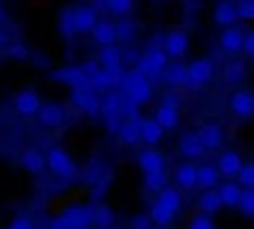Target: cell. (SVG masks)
I'll return each instance as SVG.
<instances>
[{
	"label": "cell",
	"mask_w": 254,
	"mask_h": 229,
	"mask_svg": "<svg viewBox=\"0 0 254 229\" xmlns=\"http://www.w3.org/2000/svg\"><path fill=\"white\" fill-rule=\"evenodd\" d=\"M50 229H94V205H72L52 217Z\"/></svg>",
	"instance_id": "cell-1"
},
{
	"label": "cell",
	"mask_w": 254,
	"mask_h": 229,
	"mask_svg": "<svg viewBox=\"0 0 254 229\" xmlns=\"http://www.w3.org/2000/svg\"><path fill=\"white\" fill-rule=\"evenodd\" d=\"M119 91H121L124 96H128L131 101H136L138 106H146V104L153 99V84H151V79L143 76V74H138L136 69L124 74Z\"/></svg>",
	"instance_id": "cell-2"
},
{
	"label": "cell",
	"mask_w": 254,
	"mask_h": 229,
	"mask_svg": "<svg viewBox=\"0 0 254 229\" xmlns=\"http://www.w3.org/2000/svg\"><path fill=\"white\" fill-rule=\"evenodd\" d=\"M47 170L60 177V180H74L79 175V168L74 163V158L64 151L62 146H52L47 151Z\"/></svg>",
	"instance_id": "cell-3"
},
{
	"label": "cell",
	"mask_w": 254,
	"mask_h": 229,
	"mask_svg": "<svg viewBox=\"0 0 254 229\" xmlns=\"http://www.w3.org/2000/svg\"><path fill=\"white\" fill-rule=\"evenodd\" d=\"M170 67L168 55L163 47H148L138 59H136V72L148 79H156V76H163L166 69Z\"/></svg>",
	"instance_id": "cell-4"
},
{
	"label": "cell",
	"mask_w": 254,
	"mask_h": 229,
	"mask_svg": "<svg viewBox=\"0 0 254 229\" xmlns=\"http://www.w3.org/2000/svg\"><path fill=\"white\" fill-rule=\"evenodd\" d=\"M188 74H190L188 89H190V91H197V89H202L205 84L212 81V76H215V64H212L210 57H197V59H192V62L188 64Z\"/></svg>",
	"instance_id": "cell-5"
},
{
	"label": "cell",
	"mask_w": 254,
	"mask_h": 229,
	"mask_svg": "<svg viewBox=\"0 0 254 229\" xmlns=\"http://www.w3.org/2000/svg\"><path fill=\"white\" fill-rule=\"evenodd\" d=\"M42 106L45 104H42V99H40V94L35 89H25L12 99V109H15V114L20 118H37Z\"/></svg>",
	"instance_id": "cell-6"
},
{
	"label": "cell",
	"mask_w": 254,
	"mask_h": 229,
	"mask_svg": "<svg viewBox=\"0 0 254 229\" xmlns=\"http://www.w3.org/2000/svg\"><path fill=\"white\" fill-rule=\"evenodd\" d=\"M52 79H55L57 84L69 86L72 91H74V89H94V86H91V76L84 72L82 64H79V67H62V69L52 72Z\"/></svg>",
	"instance_id": "cell-7"
},
{
	"label": "cell",
	"mask_w": 254,
	"mask_h": 229,
	"mask_svg": "<svg viewBox=\"0 0 254 229\" xmlns=\"http://www.w3.org/2000/svg\"><path fill=\"white\" fill-rule=\"evenodd\" d=\"M69 99H72V106L77 111H84L89 116H99L101 114V96L94 89H74Z\"/></svg>",
	"instance_id": "cell-8"
},
{
	"label": "cell",
	"mask_w": 254,
	"mask_h": 229,
	"mask_svg": "<svg viewBox=\"0 0 254 229\" xmlns=\"http://www.w3.org/2000/svg\"><path fill=\"white\" fill-rule=\"evenodd\" d=\"M230 111L237 118H242V121L252 118L254 116V91H250V89H237L230 96Z\"/></svg>",
	"instance_id": "cell-9"
},
{
	"label": "cell",
	"mask_w": 254,
	"mask_h": 229,
	"mask_svg": "<svg viewBox=\"0 0 254 229\" xmlns=\"http://www.w3.org/2000/svg\"><path fill=\"white\" fill-rule=\"evenodd\" d=\"M136 163L141 168L143 175H153V172H163L166 170V155L158 148H143L136 155Z\"/></svg>",
	"instance_id": "cell-10"
},
{
	"label": "cell",
	"mask_w": 254,
	"mask_h": 229,
	"mask_svg": "<svg viewBox=\"0 0 254 229\" xmlns=\"http://www.w3.org/2000/svg\"><path fill=\"white\" fill-rule=\"evenodd\" d=\"M245 30L242 27H227V30H222L220 32V50L225 52V55H230V57H235V55H242V50H245Z\"/></svg>",
	"instance_id": "cell-11"
},
{
	"label": "cell",
	"mask_w": 254,
	"mask_h": 229,
	"mask_svg": "<svg viewBox=\"0 0 254 229\" xmlns=\"http://www.w3.org/2000/svg\"><path fill=\"white\" fill-rule=\"evenodd\" d=\"M37 121H40V126H45V128H62V126L67 123V106H62V104H57V101H50V104L42 106Z\"/></svg>",
	"instance_id": "cell-12"
},
{
	"label": "cell",
	"mask_w": 254,
	"mask_h": 229,
	"mask_svg": "<svg viewBox=\"0 0 254 229\" xmlns=\"http://www.w3.org/2000/svg\"><path fill=\"white\" fill-rule=\"evenodd\" d=\"M178 153H180L185 160H195V158H202V155L207 153V148L202 146L197 131H185V133H180V138H178Z\"/></svg>",
	"instance_id": "cell-13"
},
{
	"label": "cell",
	"mask_w": 254,
	"mask_h": 229,
	"mask_svg": "<svg viewBox=\"0 0 254 229\" xmlns=\"http://www.w3.org/2000/svg\"><path fill=\"white\" fill-rule=\"evenodd\" d=\"M188 47H190V37H188L185 30H170L168 35L163 37V50L173 59L185 57L188 55Z\"/></svg>",
	"instance_id": "cell-14"
},
{
	"label": "cell",
	"mask_w": 254,
	"mask_h": 229,
	"mask_svg": "<svg viewBox=\"0 0 254 229\" xmlns=\"http://www.w3.org/2000/svg\"><path fill=\"white\" fill-rule=\"evenodd\" d=\"M242 168H245V160H242V155L237 151H222L220 153V158H217V170H220L222 177L237 180L240 172H242Z\"/></svg>",
	"instance_id": "cell-15"
},
{
	"label": "cell",
	"mask_w": 254,
	"mask_h": 229,
	"mask_svg": "<svg viewBox=\"0 0 254 229\" xmlns=\"http://www.w3.org/2000/svg\"><path fill=\"white\" fill-rule=\"evenodd\" d=\"M20 165L30 175H42L45 168H47V153H42L40 148H35V146H27L25 151L20 153Z\"/></svg>",
	"instance_id": "cell-16"
},
{
	"label": "cell",
	"mask_w": 254,
	"mask_h": 229,
	"mask_svg": "<svg viewBox=\"0 0 254 229\" xmlns=\"http://www.w3.org/2000/svg\"><path fill=\"white\" fill-rule=\"evenodd\" d=\"M212 20H215V25L222 27V30L235 27L237 20H240L237 2H232V0H220V2L215 5V10H212Z\"/></svg>",
	"instance_id": "cell-17"
},
{
	"label": "cell",
	"mask_w": 254,
	"mask_h": 229,
	"mask_svg": "<svg viewBox=\"0 0 254 229\" xmlns=\"http://www.w3.org/2000/svg\"><path fill=\"white\" fill-rule=\"evenodd\" d=\"M74 22L79 35H91L99 25V10L94 5H74Z\"/></svg>",
	"instance_id": "cell-18"
},
{
	"label": "cell",
	"mask_w": 254,
	"mask_h": 229,
	"mask_svg": "<svg viewBox=\"0 0 254 229\" xmlns=\"http://www.w3.org/2000/svg\"><path fill=\"white\" fill-rule=\"evenodd\" d=\"M173 180H175L178 190H195L197 187V165H192L190 160L178 163L173 170Z\"/></svg>",
	"instance_id": "cell-19"
},
{
	"label": "cell",
	"mask_w": 254,
	"mask_h": 229,
	"mask_svg": "<svg viewBox=\"0 0 254 229\" xmlns=\"http://www.w3.org/2000/svg\"><path fill=\"white\" fill-rule=\"evenodd\" d=\"M197 136H200V141H202V146H205L207 151H217V148H222V143H225V131H222V126H220V123H212V121L202 123V126L197 128Z\"/></svg>",
	"instance_id": "cell-20"
},
{
	"label": "cell",
	"mask_w": 254,
	"mask_h": 229,
	"mask_svg": "<svg viewBox=\"0 0 254 229\" xmlns=\"http://www.w3.org/2000/svg\"><path fill=\"white\" fill-rule=\"evenodd\" d=\"M153 118H156L166 131H173V128H178V123H180V109H178V104H175L173 99H166V101L156 109Z\"/></svg>",
	"instance_id": "cell-21"
},
{
	"label": "cell",
	"mask_w": 254,
	"mask_h": 229,
	"mask_svg": "<svg viewBox=\"0 0 254 229\" xmlns=\"http://www.w3.org/2000/svg\"><path fill=\"white\" fill-rule=\"evenodd\" d=\"M91 40H94L99 47H111V45H116V40H119L116 22H111V20H99V25H96L94 32H91Z\"/></svg>",
	"instance_id": "cell-22"
},
{
	"label": "cell",
	"mask_w": 254,
	"mask_h": 229,
	"mask_svg": "<svg viewBox=\"0 0 254 229\" xmlns=\"http://www.w3.org/2000/svg\"><path fill=\"white\" fill-rule=\"evenodd\" d=\"M217 195L222 200V207H240L242 195H245V187L237 180H227V182H220Z\"/></svg>",
	"instance_id": "cell-23"
},
{
	"label": "cell",
	"mask_w": 254,
	"mask_h": 229,
	"mask_svg": "<svg viewBox=\"0 0 254 229\" xmlns=\"http://www.w3.org/2000/svg\"><path fill=\"white\" fill-rule=\"evenodd\" d=\"M166 136V128L156 121V118H141V141L148 148H156Z\"/></svg>",
	"instance_id": "cell-24"
},
{
	"label": "cell",
	"mask_w": 254,
	"mask_h": 229,
	"mask_svg": "<svg viewBox=\"0 0 254 229\" xmlns=\"http://www.w3.org/2000/svg\"><path fill=\"white\" fill-rule=\"evenodd\" d=\"M116 138L121 146H136L141 141V118H124Z\"/></svg>",
	"instance_id": "cell-25"
},
{
	"label": "cell",
	"mask_w": 254,
	"mask_h": 229,
	"mask_svg": "<svg viewBox=\"0 0 254 229\" xmlns=\"http://www.w3.org/2000/svg\"><path fill=\"white\" fill-rule=\"evenodd\" d=\"M99 64L104 69H111V72H119L124 69V50L111 45V47H101L99 50Z\"/></svg>",
	"instance_id": "cell-26"
},
{
	"label": "cell",
	"mask_w": 254,
	"mask_h": 229,
	"mask_svg": "<svg viewBox=\"0 0 254 229\" xmlns=\"http://www.w3.org/2000/svg\"><path fill=\"white\" fill-rule=\"evenodd\" d=\"M220 170H217V165H210V163H205V165H197V187L200 190H217L220 187Z\"/></svg>",
	"instance_id": "cell-27"
},
{
	"label": "cell",
	"mask_w": 254,
	"mask_h": 229,
	"mask_svg": "<svg viewBox=\"0 0 254 229\" xmlns=\"http://www.w3.org/2000/svg\"><path fill=\"white\" fill-rule=\"evenodd\" d=\"M163 81L168 86H175V89H188V81H190V74H188V64L183 62H173L166 74H163Z\"/></svg>",
	"instance_id": "cell-28"
},
{
	"label": "cell",
	"mask_w": 254,
	"mask_h": 229,
	"mask_svg": "<svg viewBox=\"0 0 254 229\" xmlns=\"http://www.w3.org/2000/svg\"><path fill=\"white\" fill-rule=\"evenodd\" d=\"M197 210L202 212V215H217L220 210H222V200H220V195H217V190H202L200 192V197H197Z\"/></svg>",
	"instance_id": "cell-29"
},
{
	"label": "cell",
	"mask_w": 254,
	"mask_h": 229,
	"mask_svg": "<svg viewBox=\"0 0 254 229\" xmlns=\"http://www.w3.org/2000/svg\"><path fill=\"white\" fill-rule=\"evenodd\" d=\"M60 35H62V40H74L79 32H77V22H74V7H62L60 10Z\"/></svg>",
	"instance_id": "cell-30"
},
{
	"label": "cell",
	"mask_w": 254,
	"mask_h": 229,
	"mask_svg": "<svg viewBox=\"0 0 254 229\" xmlns=\"http://www.w3.org/2000/svg\"><path fill=\"white\" fill-rule=\"evenodd\" d=\"M116 30H119V40H121L124 45H131V42L136 40V35H138V25H136L131 17H121V20L116 22Z\"/></svg>",
	"instance_id": "cell-31"
},
{
	"label": "cell",
	"mask_w": 254,
	"mask_h": 229,
	"mask_svg": "<svg viewBox=\"0 0 254 229\" xmlns=\"http://www.w3.org/2000/svg\"><path fill=\"white\" fill-rule=\"evenodd\" d=\"M143 187H146L148 192L161 195V192L168 187V175H166V170H163V172H153V175H143Z\"/></svg>",
	"instance_id": "cell-32"
},
{
	"label": "cell",
	"mask_w": 254,
	"mask_h": 229,
	"mask_svg": "<svg viewBox=\"0 0 254 229\" xmlns=\"http://www.w3.org/2000/svg\"><path fill=\"white\" fill-rule=\"evenodd\" d=\"M114 225V212L109 205H94V227L109 229Z\"/></svg>",
	"instance_id": "cell-33"
},
{
	"label": "cell",
	"mask_w": 254,
	"mask_h": 229,
	"mask_svg": "<svg viewBox=\"0 0 254 229\" xmlns=\"http://www.w3.org/2000/svg\"><path fill=\"white\" fill-rule=\"evenodd\" d=\"M106 10L116 17H131L133 12V0H106Z\"/></svg>",
	"instance_id": "cell-34"
},
{
	"label": "cell",
	"mask_w": 254,
	"mask_h": 229,
	"mask_svg": "<svg viewBox=\"0 0 254 229\" xmlns=\"http://www.w3.org/2000/svg\"><path fill=\"white\" fill-rule=\"evenodd\" d=\"M245 64L240 62V59H232L227 67H225V81H230V84H240L242 79H245Z\"/></svg>",
	"instance_id": "cell-35"
},
{
	"label": "cell",
	"mask_w": 254,
	"mask_h": 229,
	"mask_svg": "<svg viewBox=\"0 0 254 229\" xmlns=\"http://www.w3.org/2000/svg\"><path fill=\"white\" fill-rule=\"evenodd\" d=\"M111 180H114V172L104 168V172H101V175L94 180V185H91V190H94V197H101V195H106V192H109V187H111Z\"/></svg>",
	"instance_id": "cell-36"
},
{
	"label": "cell",
	"mask_w": 254,
	"mask_h": 229,
	"mask_svg": "<svg viewBox=\"0 0 254 229\" xmlns=\"http://www.w3.org/2000/svg\"><path fill=\"white\" fill-rule=\"evenodd\" d=\"M188 229H215V220H212L210 215L197 212V215L188 222Z\"/></svg>",
	"instance_id": "cell-37"
},
{
	"label": "cell",
	"mask_w": 254,
	"mask_h": 229,
	"mask_svg": "<svg viewBox=\"0 0 254 229\" xmlns=\"http://www.w3.org/2000/svg\"><path fill=\"white\" fill-rule=\"evenodd\" d=\"M237 182H240L245 190H254V163H245V168H242Z\"/></svg>",
	"instance_id": "cell-38"
},
{
	"label": "cell",
	"mask_w": 254,
	"mask_h": 229,
	"mask_svg": "<svg viewBox=\"0 0 254 229\" xmlns=\"http://www.w3.org/2000/svg\"><path fill=\"white\" fill-rule=\"evenodd\" d=\"M245 217H250L254 220V190H245V195H242V202H240V207H237Z\"/></svg>",
	"instance_id": "cell-39"
},
{
	"label": "cell",
	"mask_w": 254,
	"mask_h": 229,
	"mask_svg": "<svg viewBox=\"0 0 254 229\" xmlns=\"http://www.w3.org/2000/svg\"><path fill=\"white\" fill-rule=\"evenodd\" d=\"M151 227H156L153 220H151V215H136L128 222V229H151Z\"/></svg>",
	"instance_id": "cell-40"
},
{
	"label": "cell",
	"mask_w": 254,
	"mask_h": 229,
	"mask_svg": "<svg viewBox=\"0 0 254 229\" xmlns=\"http://www.w3.org/2000/svg\"><path fill=\"white\" fill-rule=\"evenodd\" d=\"M7 229H37V227H35L32 217H27V215H17V217H12V222L7 225Z\"/></svg>",
	"instance_id": "cell-41"
},
{
	"label": "cell",
	"mask_w": 254,
	"mask_h": 229,
	"mask_svg": "<svg viewBox=\"0 0 254 229\" xmlns=\"http://www.w3.org/2000/svg\"><path fill=\"white\" fill-rule=\"evenodd\" d=\"M237 12H240V20L254 22V0H250V2H237Z\"/></svg>",
	"instance_id": "cell-42"
},
{
	"label": "cell",
	"mask_w": 254,
	"mask_h": 229,
	"mask_svg": "<svg viewBox=\"0 0 254 229\" xmlns=\"http://www.w3.org/2000/svg\"><path fill=\"white\" fill-rule=\"evenodd\" d=\"M5 52H7L12 59H27V55H30L27 47H25L22 42H10V47H7Z\"/></svg>",
	"instance_id": "cell-43"
},
{
	"label": "cell",
	"mask_w": 254,
	"mask_h": 229,
	"mask_svg": "<svg viewBox=\"0 0 254 229\" xmlns=\"http://www.w3.org/2000/svg\"><path fill=\"white\" fill-rule=\"evenodd\" d=\"M242 55L254 59V30H250V32L245 35V50H242Z\"/></svg>",
	"instance_id": "cell-44"
},
{
	"label": "cell",
	"mask_w": 254,
	"mask_h": 229,
	"mask_svg": "<svg viewBox=\"0 0 254 229\" xmlns=\"http://www.w3.org/2000/svg\"><path fill=\"white\" fill-rule=\"evenodd\" d=\"M7 47H10V35L0 27V50H7Z\"/></svg>",
	"instance_id": "cell-45"
},
{
	"label": "cell",
	"mask_w": 254,
	"mask_h": 229,
	"mask_svg": "<svg viewBox=\"0 0 254 229\" xmlns=\"http://www.w3.org/2000/svg\"><path fill=\"white\" fill-rule=\"evenodd\" d=\"M5 15H7V12H5V7H2V2H0V22L5 20Z\"/></svg>",
	"instance_id": "cell-46"
},
{
	"label": "cell",
	"mask_w": 254,
	"mask_h": 229,
	"mask_svg": "<svg viewBox=\"0 0 254 229\" xmlns=\"http://www.w3.org/2000/svg\"><path fill=\"white\" fill-rule=\"evenodd\" d=\"M237 2H250V0H237Z\"/></svg>",
	"instance_id": "cell-47"
}]
</instances>
